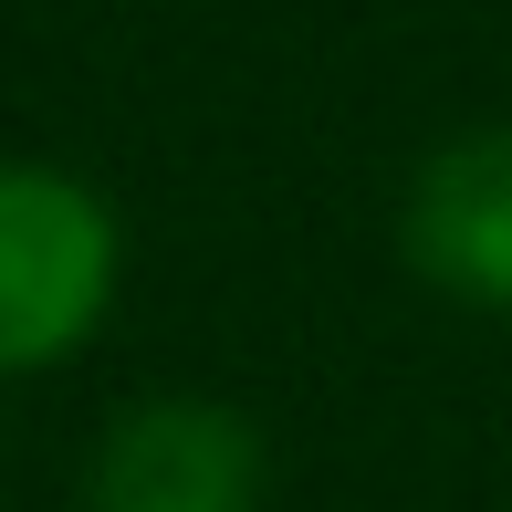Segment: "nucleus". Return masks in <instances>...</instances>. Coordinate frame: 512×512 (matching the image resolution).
Listing matches in <instances>:
<instances>
[{
	"label": "nucleus",
	"mask_w": 512,
	"mask_h": 512,
	"mask_svg": "<svg viewBox=\"0 0 512 512\" xmlns=\"http://www.w3.org/2000/svg\"><path fill=\"white\" fill-rule=\"evenodd\" d=\"M115 304V209L42 157H0V377L63 366Z\"/></svg>",
	"instance_id": "nucleus-1"
},
{
	"label": "nucleus",
	"mask_w": 512,
	"mask_h": 512,
	"mask_svg": "<svg viewBox=\"0 0 512 512\" xmlns=\"http://www.w3.org/2000/svg\"><path fill=\"white\" fill-rule=\"evenodd\" d=\"M262 502V439L220 398H147L105 429L74 512H251Z\"/></svg>",
	"instance_id": "nucleus-2"
},
{
	"label": "nucleus",
	"mask_w": 512,
	"mask_h": 512,
	"mask_svg": "<svg viewBox=\"0 0 512 512\" xmlns=\"http://www.w3.org/2000/svg\"><path fill=\"white\" fill-rule=\"evenodd\" d=\"M408 262L460 304H512V126L450 136L408 189Z\"/></svg>",
	"instance_id": "nucleus-3"
}]
</instances>
